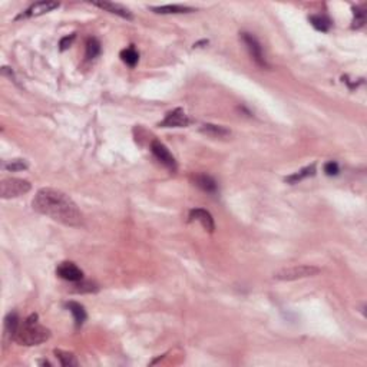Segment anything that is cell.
<instances>
[{"label":"cell","mask_w":367,"mask_h":367,"mask_svg":"<svg viewBox=\"0 0 367 367\" xmlns=\"http://www.w3.org/2000/svg\"><path fill=\"white\" fill-rule=\"evenodd\" d=\"M32 207L36 212L55 219L63 225L79 227L82 224V212L68 194L55 188H42L33 198Z\"/></svg>","instance_id":"1"},{"label":"cell","mask_w":367,"mask_h":367,"mask_svg":"<svg viewBox=\"0 0 367 367\" xmlns=\"http://www.w3.org/2000/svg\"><path fill=\"white\" fill-rule=\"evenodd\" d=\"M50 338V330L39 323V316L36 313L31 314L19 326L15 340L22 346H38Z\"/></svg>","instance_id":"2"},{"label":"cell","mask_w":367,"mask_h":367,"mask_svg":"<svg viewBox=\"0 0 367 367\" xmlns=\"http://www.w3.org/2000/svg\"><path fill=\"white\" fill-rule=\"evenodd\" d=\"M319 273H320V268H317V267L300 264V266L286 267V268L278 270L277 273H274V278L280 280V281H294V280H300V278L317 275Z\"/></svg>","instance_id":"3"},{"label":"cell","mask_w":367,"mask_h":367,"mask_svg":"<svg viewBox=\"0 0 367 367\" xmlns=\"http://www.w3.org/2000/svg\"><path fill=\"white\" fill-rule=\"evenodd\" d=\"M31 182L22 178H3L0 182V196L3 200L17 198L31 191Z\"/></svg>","instance_id":"4"},{"label":"cell","mask_w":367,"mask_h":367,"mask_svg":"<svg viewBox=\"0 0 367 367\" xmlns=\"http://www.w3.org/2000/svg\"><path fill=\"white\" fill-rule=\"evenodd\" d=\"M241 39L242 42H244L245 47H247L248 53H250L251 59L257 63L260 68H263V69L270 68V65L267 63L266 55H264V52H263V46H261V43L258 42L257 38H256L254 35H251V33L244 32V33H241Z\"/></svg>","instance_id":"5"},{"label":"cell","mask_w":367,"mask_h":367,"mask_svg":"<svg viewBox=\"0 0 367 367\" xmlns=\"http://www.w3.org/2000/svg\"><path fill=\"white\" fill-rule=\"evenodd\" d=\"M151 151H152V154L155 155V158L161 162V164L166 166L170 171H177V161H175V158L172 156V154L170 152V149L165 147L162 142L159 141H152L151 144Z\"/></svg>","instance_id":"6"},{"label":"cell","mask_w":367,"mask_h":367,"mask_svg":"<svg viewBox=\"0 0 367 367\" xmlns=\"http://www.w3.org/2000/svg\"><path fill=\"white\" fill-rule=\"evenodd\" d=\"M56 274H58L61 278L66 280V281L76 283L83 280V271H82L75 263H72V261L61 263V264L58 266V268H56Z\"/></svg>","instance_id":"7"},{"label":"cell","mask_w":367,"mask_h":367,"mask_svg":"<svg viewBox=\"0 0 367 367\" xmlns=\"http://www.w3.org/2000/svg\"><path fill=\"white\" fill-rule=\"evenodd\" d=\"M189 124H191V119L188 118L184 109L177 108V109L166 114V117L159 124V126H162V128H184V126H188Z\"/></svg>","instance_id":"8"},{"label":"cell","mask_w":367,"mask_h":367,"mask_svg":"<svg viewBox=\"0 0 367 367\" xmlns=\"http://www.w3.org/2000/svg\"><path fill=\"white\" fill-rule=\"evenodd\" d=\"M58 8H59V3H58V2H38V3L32 5L29 9H26L22 15L17 16V19L45 15L47 12H52L53 9H58Z\"/></svg>","instance_id":"9"},{"label":"cell","mask_w":367,"mask_h":367,"mask_svg":"<svg viewBox=\"0 0 367 367\" xmlns=\"http://www.w3.org/2000/svg\"><path fill=\"white\" fill-rule=\"evenodd\" d=\"M189 219L201 222V225H203L207 231H210V233H214V230H215V224H214L212 215L207 211V210H204V208H194V210H191V211H189Z\"/></svg>","instance_id":"10"},{"label":"cell","mask_w":367,"mask_h":367,"mask_svg":"<svg viewBox=\"0 0 367 367\" xmlns=\"http://www.w3.org/2000/svg\"><path fill=\"white\" fill-rule=\"evenodd\" d=\"M94 5L98 6V8L103 9V10H106V12H109L112 15L121 16V17L128 19V20L132 19V13L129 12V9L124 8L119 3H114V2H94Z\"/></svg>","instance_id":"11"},{"label":"cell","mask_w":367,"mask_h":367,"mask_svg":"<svg viewBox=\"0 0 367 367\" xmlns=\"http://www.w3.org/2000/svg\"><path fill=\"white\" fill-rule=\"evenodd\" d=\"M192 181H194V185H196L200 189H203L205 192L214 194L218 189L217 181L214 180L212 177H210V175H207V174H195L192 177Z\"/></svg>","instance_id":"12"},{"label":"cell","mask_w":367,"mask_h":367,"mask_svg":"<svg viewBox=\"0 0 367 367\" xmlns=\"http://www.w3.org/2000/svg\"><path fill=\"white\" fill-rule=\"evenodd\" d=\"M151 10L159 15H177V13H189L194 12L192 8L188 6H181V5H166V6H152Z\"/></svg>","instance_id":"13"},{"label":"cell","mask_w":367,"mask_h":367,"mask_svg":"<svg viewBox=\"0 0 367 367\" xmlns=\"http://www.w3.org/2000/svg\"><path fill=\"white\" fill-rule=\"evenodd\" d=\"M200 131L205 133L207 136H211V138H225V136L231 135V132L227 129L225 126L214 125V124H205L200 128Z\"/></svg>","instance_id":"14"},{"label":"cell","mask_w":367,"mask_h":367,"mask_svg":"<svg viewBox=\"0 0 367 367\" xmlns=\"http://www.w3.org/2000/svg\"><path fill=\"white\" fill-rule=\"evenodd\" d=\"M19 326H20V320H19V316L16 313H9L5 319V331L6 334L10 336V338L15 340L16 333L19 330Z\"/></svg>","instance_id":"15"},{"label":"cell","mask_w":367,"mask_h":367,"mask_svg":"<svg viewBox=\"0 0 367 367\" xmlns=\"http://www.w3.org/2000/svg\"><path fill=\"white\" fill-rule=\"evenodd\" d=\"M316 174V165L313 164L310 166H305L303 170H300V171L294 172L293 175H289L287 178H286V182H289V184H298L300 181L305 180V178H308V177H313Z\"/></svg>","instance_id":"16"},{"label":"cell","mask_w":367,"mask_h":367,"mask_svg":"<svg viewBox=\"0 0 367 367\" xmlns=\"http://www.w3.org/2000/svg\"><path fill=\"white\" fill-rule=\"evenodd\" d=\"M66 307L69 308V312L73 314V319H75V323H76V327H80L86 320V312L83 308V305H80L76 301H69Z\"/></svg>","instance_id":"17"},{"label":"cell","mask_w":367,"mask_h":367,"mask_svg":"<svg viewBox=\"0 0 367 367\" xmlns=\"http://www.w3.org/2000/svg\"><path fill=\"white\" fill-rule=\"evenodd\" d=\"M310 23L314 29L320 32H328L331 27V20L324 15H313L310 16Z\"/></svg>","instance_id":"18"},{"label":"cell","mask_w":367,"mask_h":367,"mask_svg":"<svg viewBox=\"0 0 367 367\" xmlns=\"http://www.w3.org/2000/svg\"><path fill=\"white\" fill-rule=\"evenodd\" d=\"M121 59H122L128 66L133 68V66L138 63V61H139V55H138V52L135 50V47L129 46L121 52Z\"/></svg>","instance_id":"19"},{"label":"cell","mask_w":367,"mask_h":367,"mask_svg":"<svg viewBox=\"0 0 367 367\" xmlns=\"http://www.w3.org/2000/svg\"><path fill=\"white\" fill-rule=\"evenodd\" d=\"M55 356L56 359L61 361V364L65 367H72V366H78V360L76 357L69 352H63V350H55Z\"/></svg>","instance_id":"20"},{"label":"cell","mask_w":367,"mask_h":367,"mask_svg":"<svg viewBox=\"0 0 367 367\" xmlns=\"http://www.w3.org/2000/svg\"><path fill=\"white\" fill-rule=\"evenodd\" d=\"M101 43H99V40L96 39V38L88 39V42H86V58L88 59H95L96 56L101 53Z\"/></svg>","instance_id":"21"},{"label":"cell","mask_w":367,"mask_h":367,"mask_svg":"<svg viewBox=\"0 0 367 367\" xmlns=\"http://www.w3.org/2000/svg\"><path fill=\"white\" fill-rule=\"evenodd\" d=\"M27 162L24 159H12V161H8L3 164V168L6 171L10 172H17V171H23V170H27Z\"/></svg>","instance_id":"22"},{"label":"cell","mask_w":367,"mask_h":367,"mask_svg":"<svg viewBox=\"0 0 367 367\" xmlns=\"http://www.w3.org/2000/svg\"><path fill=\"white\" fill-rule=\"evenodd\" d=\"M75 287H78V289H73V291H76V293H94V291H98V286L96 284L91 281H83V280L75 283Z\"/></svg>","instance_id":"23"},{"label":"cell","mask_w":367,"mask_h":367,"mask_svg":"<svg viewBox=\"0 0 367 367\" xmlns=\"http://www.w3.org/2000/svg\"><path fill=\"white\" fill-rule=\"evenodd\" d=\"M353 13H354V20H353V27L354 29H360L361 26L366 23V15L360 8H353Z\"/></svg>","instance_id":"24"},{"label":"cell","mask_w":367,"mask_h":367,"mask_svg":"<svg viewBox=\"0 0 367 367\" xmlns=\"http://www.w3.org/2000/svg\"><path fill=\"white\" fill-rule=\"evenodd\" d=\"M324 172L327 174L328 177H333V175H337L340 172V168H338V164L334 162V161H330L327 164L324 165Z\"/></svg>","instance_id":"25"},{"label":"cell","mask_w":367,"mask_h":367,"mask_svg":"<svg viewBox=\"0 0 367 367\" xmlns=\"http://www.w3.org/2000/svg\"><path fill=\"white\" fill-rule=\"evenodd\" d=\"M75 38H76V35H75V33H73V35H71V36H65V38H62V39H61V42H59L61 50H66L68 47H71L72 42L75 40Z\"/></svg>","instance_id":"26"}]
</instances>
